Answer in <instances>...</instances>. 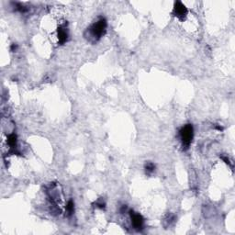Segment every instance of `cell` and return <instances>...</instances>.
Instances as JSON below:
<instances>
[{
  "label": "cell",
  "mask_w": 235,
  "mask_h": 235,
  "mask_svg": "<svg viewBox=\"0 0 235 235\" xmlns=\"http://www.w3.org/2000/svg\"><path fill=\"white\" fill-rule=\"evenodd\" d=\"M174 11L175 16L179 18V20H184L186 17V14H187V9L185 7V5H183L181 2L177 1L175 4V7H174Z\"/></svg>",
  "instance_id": "obj_3"
},
{
  "label": "cell",
  "mask_w": 235,
  "mask_h": 235,
  "mask_svg": "<svg viewBox=\"0 0 235 235\" xmlns=\"http://www.w3.org/2000/svg\"><path fill=\"white\" fill-rule=\"evenodd\" d=\"M96 207H97V208H100V209H104L105 208V203L103 202V200H98L96 202Z\"/></svg>",
  "instance_id": "obj_9"
},
{
  "label": "cell",
  "mask_w": 235,
  "mask_h": 235,
  "mask_svg": "<svg viewBox=\"0 0 235 235\" xmlns=\"http://www.w3.org/2000/svg\"><path fill=\"white\" fill-rule=\"evenodd\" d=\"M130 216H131V222H132L133 227L138 231L142 230L143 226V218L140 214L135 213L133 211H131Z\"/></svg>",
  "instance_id": "obj_4"
},
{
  "label": "cell",
  "mask_w": 235,
  "mask_h": 235,
  "mask_svg": "<svg viewBox=\"0 0 235 235\" xmlns=\"http://www.w3.org/2000/svg\"><path fill=\"white\" fill-rule=\"evenodd\" d=\"M7 143H8V145L10 146L11 148H16L17 146V136L16 134H10V135H8L7 137Z\"/></svg>",
  "instance_id": "obj_6"
},
{
  "label": "cell",
  "mask_w": 235,
  "mask_h": 235,
  "mask_svg": "<svg viewBox=\"0 0 235 235\" xmlns=\"http://www.w3.org/2000/svg\"><path fill=\"white\" fill-rule=\"evenodd\" d=\"M180 138H181V142L183 144V147L187 149L189 147L193 136H194V129L191 124H186L182 129L180 130Z\"/></svg>",
  "instance_id": "obj_2"
},
{
  "label": "cell",
  "mask_w": 235,
  "mask_h": 235,
  "mask_svg": "<svg viewBox=\"0 0 235 235\" xmlns=\"http://www.w3.org/2000/svg\"><path fill=\"white\" fill-rule=\"evenodd\" d=\"M16 49H17V45L16 44H12V46H11V51L12 52H15Z\"/></svg>",
  "instance_id": "obj_11"
},
{
  "label": "cell",
  "mask_w": 235,
  "mask_h": 235,
  "mask_svg": "<svg viewBox=\"0 0 235 235\" xmlns=\"http://www.w3.org/2000/svg\"><path fill=\"white\" fill-rule=\"evenodd\" d=\"M73 210H74V205H73V202L72 200H69L68 203H67V206H66V212L68 215H71L73 213Z\"/></svg>",
  "instance_id": "obj_7"
},
{
  "label": "cell",
  "mask_w": 235,
  "mask_h": 235,
  "mask_svg": "<svg viewBox=\"0 0 235 235\" xmlns=\"http://www.w3.org/2000/svg\"><path fill=\"white\" fill-rule=\"evenodd\" d=\"M107 29V20L105 18H99V20L94 23L89 29V34L93 37L95 40L100 39L101 37L106 33Z\"/></svg>",
  "instance_id": "obj_1"
},
{
  "label": "cell",
  "mask_w": 235,
  "mask_h": 235,
  "mask_svg": "<svg viewBox=\"0 0 235 235\" xmlns=\"http://www.w3.org/2000/svg\"><path fill=\"white\" fill-rule=\"evenodd\" d=\"M155 169V165L153 164V163H147L145 164V170L148 174H151L154 171Z\"/></svg>",
  "instance_id": "obj_8"
},
{
  "label": "cell",
  "mask_w": 235,
  "mask_h": 235,
  "mask_svg": "<svg viewBox=\"0 0 235 235\" xmlns=\"http://www.w3.org/2000/svg\"><path fill=\"white\" fill-rule=\"evenodd\" d=\"M67 38H68L67 31H65V29H63V28H60V29L58 30V40H59V42L61 44L64 43L65 41H67Z\"/></svg>",
  "instance_id": "obj_5"
},
{
  "label": "cell",
  "mask_w": 235,
  "mask_h": 235,
  "mask_svg": "<svg viewBox=\"0 0 235 235\" xmlns=\"http://www.w3.org/2000/svg\"><path fill=\"white\" fill-rule=\"evenodd\" d=\"M221 159L223 160V161L226 163V164H230L231 163H230V159L228 158V157H226V156H221Z\"/></svg>",
  "instance_id": "obj_10"
}]
</instances>
